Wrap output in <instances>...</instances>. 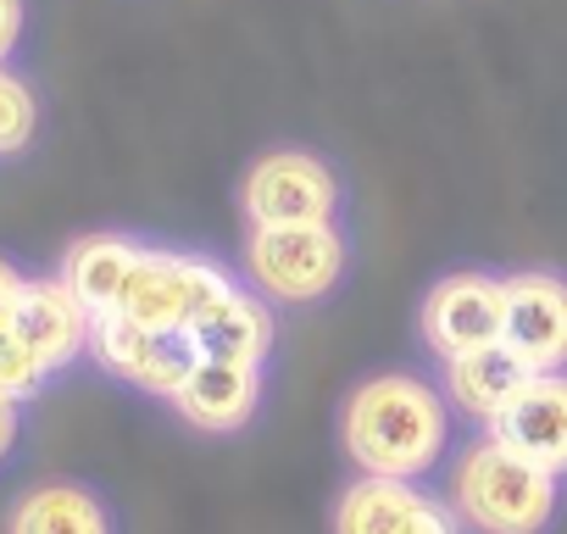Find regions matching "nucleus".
<instances>
[{
  "label": "nucleus",
  "instance_id": "1",
  "mask_svg": "<svg viewBox=\"0 0 567 534\" xmlns=\"http://www.w3.org/2000/svg\"><path fill=\"white\" fill-rule=\"evenodd\" d=\"M451 401L412 368H379L340 401V451L373 479H429L451 456Z\"/></svg>",
  "mask_w": 567,
  "mask_h": 534
},
{
  "label": "nucleus",
  "instance_id": "2",
  "mask_svg": "<svg viewBox=\"0 0 567 534\" xmlns=\"http://www.w3.org/2000/svg\"><path fill=\"white\" fill-rule=\"evenodd\" d=\"M445 501L467 534H550L567 501V479L478 429L445 468Z\"/></svg>",
  "mask_w": 567,
  "mask_h": 534
},
{
  "label": "nucleus",
  "instance_id": "3",
  "mask_svg": "<svg viewBox=\"0 0 567 534\" xmlns=\"http://www.w3.org/2000/svg\"><path fill=\"white\" fill-rule=\"evenodd\" d=\"M357 274L351 223H290V228H245L239 279L278 312H318Z\"/></svg>",
  "mask_w": 567,
  "mask_h": 534
},
{
  "label": "nucleus",
  "instance_id": "4",
  "mask_svg": "<svg viewBox=\"0 0 567 534\" xmlns=\"http://www.w3.org/2000/svg\"><path fill=\"white\" fill-rule=\"evenodd\" d=\"M245 228H290V223H351L346 173L312 145H267L239 173Z\"/></svg>",
  "mask_w": 567,
  "mask_h": 534
},
{
  "label": "nucleus",
  "instance_id": "5",
  "mask_svg": "<svg viewBox=\"0 0 567 534\" xmlns=\"http://www.w3.org/2000/svg\"><path fill=\"white\" fill-rule=\"evenodd\" d=\"M239 285V267H228L212 250L195 245H156L145 239V256L134 267V279L123 290V318L145 324V329H167V335H189L200 324V312L228 296Z\"/></svg>",
  "mask_w": 567,
  "mask_h": 534
},
{
  "label": "nucleus",
  "instance_id": "6",
  "mask_svg": "<svg viewBox=\"0 0 567 534\" xmlns=\"http://www.w3.org/2000/svg\"><path fill=\"white\" fill-rule=\"evenodd\" d=\"M506 290L495 267H445L417 301V340L429 357L451 362L484 346H501Z\"/></svg>",
  "mask_w": 567,
  "mask_h": 534
},
{
  "label": "nucleus",
  "instance_id": "7",
  "mask_svg": "<svg viewBox=\"0 0 567 534\" xmlns=\"http://www.w3.org/2000/svg\"><path fill=\"white\" fill-rule=\"evenodd\" d=\"M90 362L106 379H117V384L151 396V401H173L178 384L189 379V368L200 362V351H195L189 335L145 329V324H134L123 312H106L90 329Z\"/></svg>",
  "mask_w": 567,
  "mask_h": 534
},
{
  "label": "nucleus",
  "instance_id": "8",
  "mask_svg": "<svg viewBox=\"0 0 567 534\" xmlns=\"http://www.w3.org/2000/svg\"><path fill=\"white\" fill-rule=\"evenodd\" d=\"M501 346L528 362V373H567V274L561 267H506Z\"/></svg>",
  "mask_w": 567,
  "mask_h": 534
},
{
  "label": "nucleus",
  "instance_id": "9",
  "mask_svg": "<svg viewBox=\"0 0 567 534\" xmlns=\"http://www.w3.org/2000/svg\"><path fill=\"white\" fill-rule=\"evenodd\" d=\"M334 534H462V523L451 501L417 479L357 473L334 501Z\"/></svg>",
  "mask_w": 567,
  "mask_h": 534
},
{
  "label": "nucleus",
  "instance_id": "10",
  "mask_svg": "<svg viewBox=\"0 0 567 534\" xmlns=\"http://www.w3.org/2000/svg\"><path fill=\"white\" fill-rule=\"evenodd\" d=\"M261 401H267V368L200 357L167 407L200 434H239V429L256 423Z\"/></svg>",
  "mask_w": 567,
  "mask_h": 534
},
{
  "label": "nucleus",
  "instance_id": "11",
  "mask_svg": "<svg viewBox=\"0 0 567 534\" xmlns=\"http://www.w3.org/2000/svg\"><path fill=\"white\" fill-rule=\"evenodd\" d=\"M12 329L34 346V357L51 368V379L73 373L79 362H90V329L95 318L79 307V296L56 279V274H29L23 296H18V312H12Z\"/></svg>",
  "mask_w": 567,
  "mask_h": 534
},
{
  "label": "nucleus",
  "instance_id": "12",
  "mask_svg": "<svg viewBox=\"0 0 567 534\" xmlns=\"http://www.w3.org/2000/svg\"><path fill=\"white\" fill-rule=\"evenodd\" d=\"M489 434L506 440L517 456L539 462L545 473L567 479V373H528L523 390L489 423Z\"/></svg>",
  "mask_w": 567,
  "mask_h": 534
},
{
  "label": "nucleus",
  "instance_id": "13",
  "mask_svg": "<svg viewBox=\"0 0 567 534\" xmlns=\"http://www.w3.org/2000/svg\"><path fill=\"white\" fill-rule=\"evenodd\" d=\"M145 256V239L140 234H123V228H95V234H79L68 239L62 261H56V279L79 296V307L90 318H106L123 307V290L134 279V267Z\"/></svg>",
  "mask_w": 567,
  "mask_h": 534
},
{
  "label": "nucleus",
  "instance_id": "14",
  "mask_svg": "<svg viewBox=\"0 0 567 534\" xmlns=\"http://www.w3.org/2000/svg\"><path fill=\"white\" fill-rule=\"evenodd\" d=\"M189 340H195L200 357L267 368V362H272V346H278V307L261 301V296L239 279L228 296H217V301L200 312V324L189 329Z\"/></svg>",
  "mask_w": 567,
  "mask_h": 534
},
{
  "label": "nucleus",
  "instance_id": "15",
  "mask_svg": "<svg viewBox=\"0 0 567 534\" xmlns=\"http://www.w3.org/2000/svg\"><path fill=\"white\" fill-rule=\"evenodd\" d=\"M7 534H117V512L84 479H40L12 501Z\"/></svg>",
  "mask_w": 567,
  "mask_h": 534
},
{
  "label": "nucleus",
  "instance_id": "16",
  "mask_svg": "<svg viewBox=\"0 0 567 534\" xmlns=\"http://www.w3.org/2000/svg\"><path fill=\"white\" fill-rule=\"evenodd\" d=\"M523 379H528V362L506 346H484V351L440 362V390H445L451 412L478 429H489L501 418V407L523 390Z\"/></svg>",
  "mask_w": 567,
  "mask_h": 534
},
{
  "label": "nucleus",
  "instance_id": "17",
  "mask_svg": "<svg viewBox=\"0 0 567 534\" xmlns=\"http://www.w3.org/2000/svg\"><path fill=\"white\" fill-rule=\"evenodd\" d=\"M45 134V95L40 84L18 68L0 62V162H18L40 145Z\"/></svg>",
  "mask_w": 567,
  "mask_h": 534
},
{
  "label": "nucleus",
  "instance_id": "18",
  "mask_svg": "<svg viewBox=\"0 0 567 534\" xmlns=\"http://www.w3.org/2000/svg\"><path fill=\"white\" fill-rule=\"evenodd\" d=\"M51 390V368L34 357V346L12 329V318L7 324H0V396H7V401H40Z\"/></svg>",
  "mask_w": 567,
  "mask_h": 534
},
{
  "label": "nucleus",
  "instance_id": "19",
  "mask_svg": "<svg viewBox=\"0 0 567 534\" xmlns=\"http://www.w3.org/2000/svg\"><path fill=\"white\" fill-rule=\"evenodd\" d=\"M29 23H34L29 0H0V62H18V57H23Z\"/></svg>",
  "mask_w": 567,
  "mask_h": 534
},
{
  "label": "nucleus",
  "instance_id": "20",
  "mask_svg": "<svg viewBox=\"0 0 567 534\" xmlns=\"http://www.w3.org/2000/svg\"><path fill=\"white\" fill-rule=\"evenodd\" d=\"M23 285H29V267H23L18 256H7V250H0V324H7V318L18 312V296H23Z\"/></svg>",
  "mask_w": 567,
  "mask_h": 534
},
{
  "label": "nucleus",
  "instance_id": "21",
  "mask_svg": "<svg viewBox=\"0 0 567 534\" xmlns=\"http://www.w3.org/2000/svg\"><path fill=\"white\" fill-rule=\"evenodd\" d=\"M18 445H23V401L0 396V462H12Z\"/></svg>",
  "mask_w": 567,
  "mask_h": 534
}]
</instances>
